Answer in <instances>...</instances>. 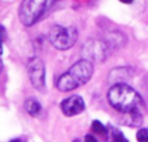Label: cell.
Returning a JSON list of instances; mask_svg holds the SVG:
<instances>
[{
    "mask_svg": "<svg viewBox=\"0 0 148 142\" xmlns=\"http://www.w3.org/2000/svg\"><path fill=\"white\" fill-rule=\"evenodd\" d=\"M93 74V64L87 60L76 62L66 73L60 76L56 81V87L60 91H71L73 89L83 86L90 80Z\"/></svg>",
    "mask_w": 148,
    "mask_h": 142,
    "instance_id": "obj_1",
    "label": "cell"
},
{
    "mask_svg": "<svg viewBox=\"0 0 148 142\" xmlns=\"http://www.w3.org/2000/svg\"><path fill=\"white\" fill-rule=\"evenodd\" d=\"M108 100L113 108L122 112L135 111L142 106V97L126 84H115L108 91Z\"/></svg>",
    "mask_w": 148,
    "mask_h": 142,
    "instance_id": "obj_2",
    "label": "cell"
},
{
    "mask_svg": "<svg viewBox=\"0 0 148 142\" xmlns=\"http://www.w3.org/2000/svg\"><path fill=\"white\" fill-rule=\"evenodd\" d=\"M56 0H24L18 8V17L21 24L32 26L45 16Z\"/></svg>",
    "mask_w": 148,
    "mask_h": 142,
    "instance_id": "obj_3",
    "label": "cell"
},
{
    "mask_svg": "<svg viewBox=\"0 0 148 142\" xmlns=\"http://www.w3.org/2000/svg\"><path fill=\"white\" fill-rule=\"evenodd\" d=\"M49 39L56 50H68L77 41V30L73 26L55 25L49 33Z\"/></svg>",
    "mask_w": 148,
    "mask_h": 142,
    "instance_id": "obj_4",
    "label": "cell"
},
{
    "mask_svg": "<svg viewBox=\"0 0 148 142\" xmlns=\"http://www.w3.org/2000/svg\"><path fill=\"white\" fill-rule=\"evenodd\" d=\"M28 76L30 80L32 85L36 87L37 90H42L45 87V64L41 59L33 57L29 60L28 63Z\"/></svg>",
    "mask_w": 148,
    "mask_h": 142,
    "instance_id": "obj_5",
    "label": "cell"
},
{
    "mask_svg": "<svg viewBox=\"0 0 148 142\" xmlns=\"http://www.w3.org/2000/svg\"><path fill=\"white\" fill-rule=\"evenodd\" d=\"M60 110L66 116H75L85 110V103L81 97L72 95L60 102Z\"/></svg>",
    "mask_w": 148,
    "mask_h": 142,
    "instance_id": "obj_6",
    "label": "cell"
},
{
    "mask_svg": "<svg viewBox=\"0 0 148 142\" xmlns=\"http://www.w3.org/2000/svg\"><path fill=\"white\" fill-rule=\"evenodd\" d=\"M105 45L100 41H90L85 45V48L83 50V53L87 55L88 59H95V60H102L106 57L105 55Z\"/></svg>",
    "mask_w": 148,
    "mask_h": 142,
    "instance_id": "obj_7",
    "label": "cell"
},
{
    "mask_svg": "<svg viewBox=\"0 0 148 142\" xmlns=\"http://www.w3.org/2000/svg\"><path fill=\"white\" fill-rule=\"evenodd\" d=\"M122 119H121V124L126 126H132V128H136L140 124L143 123V117L140 115L139 110H135V111H130V112H122Z\"/></svg>",
    "mask_w": 148,
    "mask_h": 142,
    "instance_id": "obj_8",
    "label": "cell"
},
{
    "mask_svg": "<svg viewBox=\"0 0 148 142\" xmlns=\"http://www.w3.org/2000/svg\"><path fill=\"white\" fill-rule=\"evenodd\" d=\"M25 110L29 115H32V116H38L41 110H42V107L36 99H32L30 98V99H28L25 102Z\"/></svg>",
    "mask_w": 148,
    "mask_h": 142,
    "instance_id": "obj_9",
    "label": "cell"
},
{
    "mask_svg": "<svg viewBox=\"0 0 148 142\" xmlns=\"http://www.w3.org/2000/svg\"><path fill=\"white\" fill-rule=\"evenodd\" d=\"M92 131L97 134H106V132H108L105 125H103L102 123H100L98 120H95L92 123Z\"/></svg>",
    "mask_w": 148,
    "mask_h": 142,
    "instance_id": "obj_10",
    "label": "cell"
},
{
    "mask_svg": "<svg viewBox=\"0 0 148 142\" xmlns=\"http://www.w3.org/2000/svg\"><path fill=\"white\" fill-rule=\"evenodd\" d=\"M136 139L138 142H148V129L143 128L136 132Z\"/></svg>",
    "mask_w": 148,
    "mask_h": 142,
    "instance_id": "obj_11",
    "label": "cell"
},
{
    "mask_svg": "<svg viewBox=\"0 0 148 142\" xmlns=\"http://www.w3.org/2000/svg\"><path fill=\"white\" fill-rule=\"evenodd\" d=\"M113 139H114V142H129L125 138V136L119 131H117V129L113 131Z\"/></svg>",
    "mask_w": 148,
    "mask_h": 142,
    "instance_id": "obj_12",
    "label": "cell"
},
{
    "mask_svg": "<svg viewBox=\"0 0 148 142\" xmlns=\"http://www.w3.org/2000/svg\"><path fill=\"white\" fill-rule=\"evenodd\" d=\"M5 35H7L5 28L3 25H0V43H3V41L5 39Z\"/></svg>",
    "mask_w": 148,
    "mask_h": 142,
    "instance_id": "obj_13",
    "label": "cell"
},
{
    "mask_svg": "<svg viewBox=\"0 0 148 142\" xmlns=\"http://www.w3.org/2000/svg\"><path fill=\"white\" fill-rule=\"evenodd\" d=\"M84 141H85V142H98V139L96 138L95 136H92V134H87Z\"/></svg>",
    "mask_w": 148,
    "mask_h": 142,
    "instance_id": "obj_14",
    "label": "cell"
},
{
    "mask_svg": "<svg viewBox=\"0 0 148 142\" xmlns=\"http://www.w3.org/2000/svg\"><path fill=\"white\" fill-rule=\"evenodd\" d=\"M121 3H125V4H131L134 0H119Z\"/></svg>",
    "mask_w": 148,
    "mask_h": 142,
    "instance_id": "obj_15",
    "label": "cell"
},
{
    "mask_svg": "<svg viewBox=\"0 0 148 142\" xmlns=\"http://www.w3.org/2000/svg\"><path fill=\"white\" fill-rule=\"evenodd\" d=\"M3 70V63H1V60H0V72Z\"/></svg>",
    "mask_w": 148,
    "mask_h": 142,
    "instance_id": "obj_16",
    "label": "cell"
},
{
    "mask_svg": "<svg viewBox=\"0 0 148 142\" xmlns=\"http://www.w3.org/2000/svg\"><path fill=\"white\" fill-rule=\"evenodd\" d=\"M11 142H23V141H21V139H12Z\"/></svg>",
    "mask_w": 148,
    "mask_h": 142,
    "instance_id": "obj_17",
    "label": "cell"
},
{
    "mask_svg": "<svg viewBox=\"0 0 148 142\" xmlns=\"http://www.w3.org/2000/svg\"><path fill=\"white\" fill-rule=\"evenodd\" d=\"M73 142H80V139H75V141H73Z\"/></svg>",
    "mask_w": 148,
    "mask_h": 142,
    "instance_id": "obj_18",
    "label": "cell"
}]
</instances>
